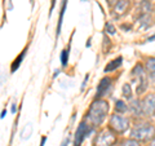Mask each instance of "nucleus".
Wrapping results in <instances>:
<instances>
[{
    "instance_id": "1",
    "label": "nucleus",
    "mask_w": 155,
    "mask_h": 146,
    "mask_svg": "<svg viewBox=\"0 0 155 146\" xmlns=\"http://www.w3.org/2000/svg\"><path fill=\"white\" fill-rule=\"evenodd\" d=\"M109 110H110L109 102L98 98L92 102L88 114H87V118H88V120L91 121V124L93 127H97V125H101L104 123V120L109 114Z\"/></svg>"
},
{
    "instance_id": "2",
    "label": "nucleus",
    "mask_w": 155,
    "mask_h": 146,
    "mask_svg": "<svg viewBox=\"0 0 155 146\" xmlns=\"http://www.w3.org/2000/svg\"><path fill=\"white\" fill-rule=\"evenodd\" d=\"M155 134V127L151 124H138L130 131V137L137 141H149Z\"/></svg>"
},
{
    "instance_id": "3",
    "label": "nucleus",
    "mask_w": 155,
    "mask_h": 146,
    "mask_svg": "<svg viewBox=\"0 0 155 146\" xmlns=\"http://www.w3.org/2000/svg\"><path fill=\"white\" fill-rule=\"evenodd\" d=\"M110 128L116 133H124L129 128V120L122 114H114L110 118Z\"/></svg>"
},
{
    "instance_id": "4",
    "label": "nucleus",
    "mask_w": 155,
    "mask_h": 146,
    "mask_svg": "<svg viewBox=\"0 0 155 146\" xmlns=\"http://www.w3.org/2000/svg\"><path fill=\"white\" fill-rule=\"evenodd\" d=\"M132 76L133 79L137 81V93H142V92L147 88V79H146V75H145V70L141 65H136L132 70Z\"/></svg>"
},
{
    "instance_id": "5",
    "label": "nucleus",
    "mask_w": 155,
    "mask_h": 146,
    "mask_svg": "<svg viewBox=\"0 0 155 146\" xmlns=\"http://www.w3.org/2000/svg\"><path fill=\"white\" fill-rule=\"evenodd\" d=\"M116 142L115 134L110 129H104L96 138V146H113Z\"/></svg>"
},
{
    "instance_id": "6",
    "label": "nucleus",
    "mask_w": 155,
    "mask_h": 146,
    "mask_svg": "<svg viewBox=\"0 0 155 146\" xmlns=\"http://www.w3.org/2000/svg\"><path fill=\"white\" fill-rule=\"evenodd\" d=\"M92 132V125L87 124L85 121H81V123L78 125V129L75 132V140H74V146H80L81 142L84 141V138Z\"/></svg>"
},
{
    "instance_id": "7",
    "label": "nucleus",
    "mask_w": 155,
    "mask_h": 146,
    "mask_svg": "<svg viewBox=\"0 0 155 146\" xmlns=\"http://www.w3.org/2000/svg\"><path fill=\"white\" fill-rule=\"evenodd\" d=\"M142 106V114L147 116L155 115V93L147 95L145 98L141 101Z\"/></svg>"
},
{
    "instance_id": "8",
    "label": "nucleus",
    "mask_w": 155,
    "mask_h": 146,
    "mask_svg": "<svg viewBox=\"0 0 155 146\" xmlns=\"http://www.w3.org/2000/svg\"><path fill=\"white\" fill-rule=\"evenodd\" d=\"M110 87H111V79L110 78H102L101 81H100V84H98V87H97V95H96L97 100L101 98L102 96H105L106 93H107Z\"/></svg>"
},
{
    "instance_id": "9",
    "label": "nucleus",
    "mask_w": 155,
    "mask_h": 146,
    "mask_svg": "<svg viewBox=\"0 0 155 146\" xmlns=\"http://www.w3.org/2000/svg\"><path fill=\"white\" fill-rule=\"evenodd\" d=\"M128 5H129V0H119V2L114 5V12L116 14H123L125 11H127Z\"/></svg>"
},
{
    "instance_id": "10",
    "label": "nucleus",
    "mask_w": 155,
    "mask_h": 146,
    "mask_svg": "<svg viewBox=\"0 0 155 146\" xmlns=\"http://www.w3.org/2000/svg\"><path fill=\"white\" fill-rule=\"evenodd\" d=\"M122 62H123V58L122 57H118V58H115L114 61H111L110 64L105 67V72H110V71H114L115 69H118V67L122 65Z\"/></svg>"
},
{
    "instance_id": "11",
    "label": "nucleus",
    "mask_w": 155,
    "mask_h": 146,
    "mask_svg": "<svg viewBox=\"0 0 155 146\" xmlns=\"http://www.w3.org/2000/svg\"><path fill=\"white\" fill-rule=\"evenodd\" d=\"M66 4H67V0H64L62 2V7H61V13H60V19H58V27H57V36L60 35L61 32V26H62V19H64V14L66 11Z\"/></svg>"
},
{
    "instance_id": "12",
    "label": "nucleus",
    "mask_w": 155,
    "mask_h": 146,
    "mask_svg": "<svg viewBox=\"0 0 155 146\" xmlns=\"http://www.w3.org/2000/svg\"><path fill=\"white\" fill-rule=\"evenodd\" d=\"M115 110H116V113H119V114H124L128 111V106L125 105L124 101L119 100V101H116V104H115Z\"/></svg>"
},
{
    "instance_id": "13",
    "label": "nucleus",
    "mask_w": 155,
    "mask_h": 146,
    "mask_svg": "<svg viewBox=\"0 0 155 146\" xmlns=\"http://www.w3.org/2000/svg\"><path fill=\"white\" fill-rule=\"evenodd\" d=\"M32 133V124L28 123L25 128L22 129V132H21V138L22 140H28L30 138V136Z\"/></svg>"
},
{
    "instance_id": "14",
    "label": "nucleus",
    "mask_w": 155,
    "mask_h": 146,
    "mask_svg": "<svg viewBox=\"0 0 155 146\" xmlns=\"http://www.w3.org/2000/svg\"><path fill=\"white\" fill-rule=\"evenodd\" d=\"M130 110H132L136 115L142 114V106H141V102H140V101H133L132 104H130Z\"/></svg>"
},
{
    "instance_id": "15",
    "label": "nucleus",
    "mask_w": 155,
    "mask_h": 146,
    "mask_svg": "<svg viewBox=\"0 0 155 146\" xmlns=\"http://www.w3.org/2000/svg\"><path fill=\"white\" fill-rule=\"evenodd\" d=\"M25 55H26V51H25V52H22L21 55H19V56L17 57V60H14V61H13V64H12V69H11V70H12V72H13V71H16V70L18 69V67H19V65H21V62H22V60H23V56H25Z\"/></svg>"
},
{
    "instance_id": "16",
    "label": "nucleus",
    "mask_w": 155,
    "mask_h": 146,
    "mask_svg": "<svg viewBox=\"0 0 155 146\" xmlns=\"http://www.w3.org/2000/svg\"><path fill=\"white\" fill-rule=\"evenodd\" d=\"M146 70L151 74V72H155V57L149 58L146 62Z\"/></svg>"
},
{
    "instance_id": "17",
    "label": "nucleus",
    "mask_w": 155,
    "mask_h": 146,
    "mask_svg": "<svg viewBox=\"0 0 155 146\" xmlns=\"http://www.w3.org/2000/svg\"><path fill=\"white\" fill-rule=\"evenodd\" d=\"M123 96L127 97V98H130V97H132V88H130V85L128 83H125L123 85Z\"/></svg>"
},
{
    "instance_id": "18",
    "label": "nucleus",
    "mask_w": 155,
    "mask_h": 146,
    "mask_svg": "<svg viewBox=\"0 0 155 146\" xmlns=\"http://www.w3.org/2000/svg\"><path fill=\"white\" fill-rule=\"evenodd\" d=\"M67 61H69V51L64 49V51H62V53H61V64H62V66H64V67L67 65Z\"/></svg>"
},
{
    "instance_id": "19",
    "label": "nucleus",
    "mask_w": 155,
    "mask_h": 146,
    "mask_svg": "<svg viewBox=\"0 0 155 146\" xmlns=\"http://www.w3.org/2000/svg\"><path fill=\"white\" fill-rule=\"evenodd\" d=\"M122 146H140V142L134 138H128L122 142Z\"/></svg>"
},
{
    "instance_id": "20",
    "label": "nucleus",
    "mask_w": 155,
    "mask_h": 146,
    "mask_svg": "<svg viewBox=\"0 0 155 146\" xmlns=\"http://www.w3.org/2000/svg\"><path fill=\"white\" fill-rule=\"evenodd\" d=\"M106 31H110V34L113 35V34H115V27L113 26V23H106Z\"/></svg>"
},
{
    "instance_id": "21",
    "label": "nucleus",
    "mask_w": 155,
    "mask_h": 146,
    "mask_svg": "<svg viewBox=\"0 0 155 146\" xmlns=\"http://www.w3.org/2000/svg\"><path fill=\"white\" fill-rule=\"evenodd\" d=\"M69 142H70V138L67 137V138H65V140H64V142L61 144V146H67V145H69Z\"/></svg>"
},
{
    "instance_id": "22",
    "label": "nucleus",
    "mask_w": 155,
    "mask_h": 146,
    "mask_svg": "<svg viewBox=\"0 0 155 146\" xmlns=\"http://www.w3.org/2000/svg\"><path fill=\"white\" fill-rule=\"evenodd\" d=\"M150 80L155 84V72H151V74H150Z\"/></svg>"
},
{
    "instance_id": "23",
    "label": "nucleus",
    "mask_w": 155,
    "mask_h": 146,
    "mask_svg": "<svg viewBox=\"0 0 155 146\" xmlns=\"http://www.w3.org/2000/svg\"><path fill=\"white\" fill-rule=\"evenodd\" d=\"M107 2H109V4H110V5H115V4L118 3L119 0H107Z\"/></svg>"
},
{
    "instance_id": "24",
    "label": "nucleus",
    "mask_w": 155,
    "mask_h": 146,
    "mask_svg": "<svg viewBox=\"0 0 155 146\" xmlns=\"http://www.w3.org/2000/svg\"><path fill=\"white\" fill-rule=\"evenodd\" d=\"M45 141H47V137H43V140H41V144H40V146H44Z\"/></svg>"
},
{
    "instance_id": "25",
    "label": "nucleus",
    "mask_w": 155,
    "mask_h": 146,
    "mask_svg": "<svg viewBox=\"0 0 155 146\" xmlns=\"http://www.w3.org/2000/svg\"><path fill=\"white\" fill-rule=\"evenodd\" d=\"M54 4H56V0H53V2H52V7H51V12L53 11V8H54Z\"/></svg>"
},
{
    "instance_id": "26",
    "label": "nucleus",
    "mask_w": 155,
    "mask_h": 146,
    "mask_svg": "<svg viewBox=\"0 0 155 146\" xmlns=\"http://www.w3.org/2000/svg\"><path fill=\"white\" fill-rule=\"evenodd\" d=\"M5 115H7V110H4L2 113V118H5Z\"/></svg>"
},
{
    "instance_id": "27",
    "label": "nucleus",
    "mask_w": 155,
    "mask_h": 146,
    "mask_svg": "<svg viewBox=\"0 0 155 146\" xmlns=\"http://www.w3.org/2000/svg\"><path fill=\"white\" fill-rule=\"evenodd\" d=\"M151 146H155V140H154L153 142H151Z\"/></svg>"
},
{
    "instance_id": "28",
    "label": "nucleus",
    "mask_w": 155,
    "mask_h": 146,
    "mask_svg": "<svg viewBox=\"0 0 155 146\" xmlns=\"http://www.w3.org/2000/svg\"><path fill=\"white\" fill-rule=\"evenodd\" d=\"M137 2H142V0H137Z\"/></svg>"
},
{
    "instance_id": "29",
    "label": "nucleus",
    "mask_w": 155,
    "mask_h": 146,
    "mask_svg": "<svg viewBox=\"0 0 155 146\" xmlns=\"http://www.w3.org/2000/svg\"><path fill=\"white\" fill-rule=\"evenodd\" d=\"M83 2H85V0H83Z\"/></svg>"
}]
</instances>
